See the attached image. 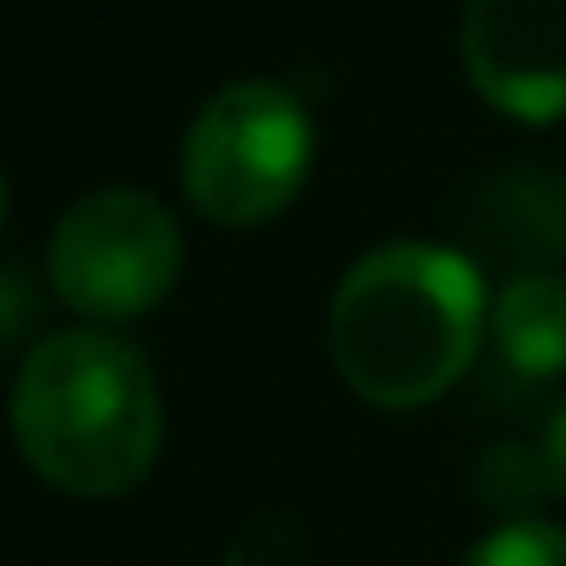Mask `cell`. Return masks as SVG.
Returning <instances> with one entry per match:
<instances>
[{
    "instance_id": "1",
    "label": "cell",
    "mask_w": 566,
    "mask_h": 566,
    "mask_svg": "<svg viewBox=\"0 0 566 566\" xmlns=\"http://www.w3.org/2000/svg\"><path fill=\"white\" fill-rule=\"evenodd\" d=\"M488 317V286L463 250L402 238L342 274L329 298V359L359 402L408 415L463 384Z\"/></svg>"
},
{
    "instance_id": "2",
    "label": "cell",
    "mask_w": 566,
    "mask_h": 566,
    "mask_svg": "<svg viewBox=\"0 0 566 566\" xmlns=\"http://www.w3.org/2000/svg\"><path fill=\"white\" fill-rule=\"evenodd\" d=\"M13 439L31 475L74 500H116L140 488L165 439L147 354L98 323L43 335L13 378Z\"/></svg>"
},
{
    "instance_id": "3",
    "label": "cell",
    "mask_w": 566,
    "mask_h": 566,
    "mask_svg": "<svg viewBox=\"0 0 566 566\" xmlns=\"http://www.w3.org/2000/svg\"><path fill=\"white\" fill-rule=\"evenodd\" d=\"M317 128L281 80H226L184 128L177 184L213 226H269L311 177Z\"/></svg>"
},
{
    "instance_id": "4",
    "label": "cell",
    "mask_w": 566,
    "mask_h": 566,
    "mask_svg": "<svg viewBox=\"0 0 566 566\" xmlns=\"http://www.w3.org/2000/svg\"><path fill=\"white\" fill-rule=\"evenodd\" d=\"M50 293L86 323H135L171 298L184 274V226L147 189H92L50 232Z\"/></svg>"
},
{
    "instance_id": "5",
    "label": "cell",
    "mask_w": 566,
    "mask_h": 566,
    "mask_svg": "<svg viewBox=\"0 0 566 566\" xmlns=\"http://www.w3.org/2000/svg\"><path fill=\"white\" fill-rule=\"evenodd\" d=\"M457 50L475 98L500 116L566 123V0H463Z\"/></svg>"
},
{
    "instance_id": "6",
    "label": "cell",
    "mask_w": 566,
    "mask_h": 566,
    "mask_svg": "<svg viewBox=\"0 0 566 566\" xmlns=\"http://www.w3.org/2000/svg\"><path fill=\"white\" fill-rule=\"evenodd\" d=\"M493 354L517 378L542 384L566 371V281L560 274H517L493 293Z\"/></svg>"
},
{
    "instance_id": "7",
    "label": "cell",
    "mask_w": 566,
    "mask_h": 566,
    "mask_svg": "<svg viewBox=\"0 0 566 566\" xmlns=\"http://www.w3.org/2000/svg\"><path fill=\"white\" fill-rule=\"evenodd\" d=\"M475 493L505 512V524L524 512H536V500L548 493V469H542V451L536 444H488L475 463Z\"/></svg>"
},
{
    "instance_id": "8",
    "label": "cell",
    "mask_w": 566,
    "mask_h": 566,
    "mask_svg": "<svg viewBox=\"0 0 566 566\" xmlns=\"http://www.w3.org/2000/svg\"><path fill=\"white\" fill-rule=\"evenodd\" d=\"M463 566H566V530L536 524V517H512V524L488 530Z\"/></svg>"
},
{
    "instance_id": "9",
    "label": "cell",
    "mask_w": 566,
    "mask_h": 566,
    "mask_svg": "<svg viewBox=\"0 0 566 566\" xmlns=\"http://www.w3.org/2000/svg\"><path fill=\"white\" fill-rule=\"evenodd\" d=\"M536 451H542V469H548V493H554V500H566V402L548 415Z\"/></svg>"
},
{
    "instance_id": "10",
    "label": "cell",
    "mask_w": 566,
    "mask_h": 566,
    "mask_svg": "<svg viewBox=\"0 0 566 566\" xmlns=\"http://www.w3.org/2000/svg\"><path fill=\"white\" fill-rule=\"evenodd\" d=\"M25 311H31V298H25V269H7V342H19L25 335Z\"/></svg>"
}]
</instances>
